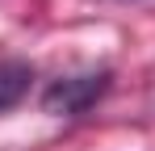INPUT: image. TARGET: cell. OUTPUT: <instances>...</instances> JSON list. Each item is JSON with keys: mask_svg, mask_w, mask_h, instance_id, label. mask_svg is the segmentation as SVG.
<instances>
[{"mask_svg": "<svg viewBox=\"0 0 155 151\" xmlns=\"http://www.w3.org/2000/svg\"><path fill=\"white\" fill-rule=\"evenodd\" d=\"M109 84H113V72H109V67L63 76V80H54L51 88L42 92V109L54 113V118H80V113H88V109L109 92Z\"/></svg>", "mask_w": 155, "mask_h": 151, "instance_id": "obj_1", "label": "cell"}, {"mask_svg": "<svg viewBox=\"0 0 155 151\" xmlns=\"http://www.w3.org/2000/svg\"><path fill=\"white\" fill-rule=\"evenodd\" d=\"M29 84H34V67H29L25 59H8V63H0V113L13 109L17 101L25 97Z\"/></svg>", "mask_w": 155, "mask_h": 151, "instance_id": "obj_2", "label": "cell"}]
</instances>
